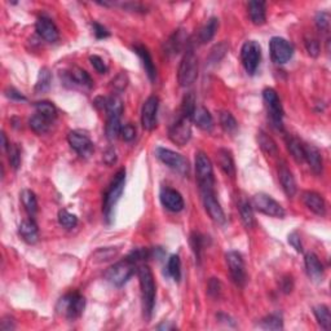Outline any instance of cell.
<instances>
[{"label":"cell","mask_w":331,"mask_h":331,"mask_svg":"<svg viewBox=\"0 0 331 331\" xmlns=\"http://www.w3.org/2000/svg\"><path fill=\"white\" fill-rule=\"evenodd\" d=\"M105 110L106 113H108V118H111V116H114V118H121V114L122 111H123V102H122V100L119 99L118 96H115V94L108 97Z\"/></svg>","instance_id":"cell-36"},{"label":"cell","mask_w":331,"mask_h":331,"mask_svg":"<svg viewBox=\"0 0 331 331\" xmlns=\"http://www.w3.org/2000/svg\"><path fill=\"white\" fill-rule=\"evenodd\" d=\"M36 33L44 39L48 43H55V41L58 40L60 38V34H58L57 26L55 25L52 19L48 18V17H39L38 21H36Z\"/></svg>","instance_id":"cell-18"},{"label":"cell","mask_w":331,"mask_h":331,"mask_svg":"<svg viewBox=\"0 0 331 331\" xmlns=\"http://www.w3.org/2000/svg\"><path fill=\"white\" fill-rule=\"evenodd\" d=\"M216 160H218V164L220 166V169L223 170L224 174H226L230 177L234 176L235 166L230 150L219 149L218 153H216Z\"/></svg>","instance_id":"cell-26"},{"label":"cell","mask_w":331,"mask_h":331,"mask_svg":"<svg viewBox=\"0 0 331 331\" xmlns=\"http://www.w3.org/2000/svg\"><path fill=\"white\" fill-rule=\"evenodd\" d=\"M155 155L158 159L166 166H169L170 169L174 171L179 172L181 175H186L189 172V163L181 154L174 152L171 149H166V148H157Z\"/></svg>","instance_id":"cell-9"},{"label":"cell","mask_w":331,"mask_h":331,"mask_svg":"<svg viewBox=\"0 0 331 331\" xmlns=\"http://www.w3.org/2000/svg\"><path fill=\"white\" fill-rule=\"evenodd\" d=\"M133 51H135L136 55L140 57V60L143 61V66L144 69H145V73L148 74V77H149V79L152 80V82L153 80H155V77H157V70H155L154 64H153L152 56H150L149 51L144 47V45H135V47H133Z\"/></svg>","instance_id":"cell-25"},{"label":"cell","mask_w":331,"mask_h":331,"mask_svg":"<svg viewBox=\"0 0 331 331\" xmlns=\"http://www.w3.org/2000/svg\"><path fill=\"white\" fill-rule=\"evenodd\" d=\"M278 177L285 194H286L289 198H293L296 194V181L295 179H294L293 172L287 169V166L285 164V163H282V164L279 166Z\"/></svg>","instance_id":"cell-20"},{"label":"cell","mask_w":331,"mask_h":331,"mask_svg":"<svg viewBox=\"0 0 331 331\" xmlns=\"http://www.w3.org/2000/svg\"><path fill=\"white\" fill-rule=\"evenodd\" d=\"M208 294H210L212 298H219L221 294V283L218 278H211L210 282H208Z\"/></svg>","instance_id":"cell-56"},{"label":"cell","mask_w":331,"mask_h":331,"mask_svg":"<svg viewBox=\"0 0 331 331\" xmlns=\"http://www.w3.org/2000/svg\"><path fill=\"white\" fill-rule=\"evenodd\" d=\"M257 144H259V147L262 148L263 152L267 153V154L276 155L278 153L276 141L271 136L267 135L264 131H259V133H257Z\"/></svg>","instance_id":"cell-30"},{"label":"cell","mask_w":331,"mask_h":331,"mask_svg":"<svg viewBox=\"0 0 331 331\" xmlns=\"http://www.w3.org/2000/svg\"><path fill=\"white\" fill-rule=\"evenodd\" d=\"M196 96H194L193 92H189L184 96L182 99V105H181V113L184 118H188L192 121V116H193L194 110H196Z\"/></svg>","instance_id":"cell-40"},{"label":"cell","mask_w":331,"mask_h":331,"mask_svg":"<svg viewBox=\"0 0 331 331\" xmlns=\"http://www.w3.org/2000/svg\"><path fill=\"white\" fill-rule=\"evenodd\" d=\"M35 109L36 113L43 115L44 118H47L48 121H52V119H55L56 116H57V109H56V106L50 101L35 102Z\"/></svg>","instance_id":"cell-38"},{"label":"cell","mask_w":331,"mask_h":331,"mask_svg":"<svg viewBox=\"0 0 331 331\" xmlns=\"http://www.w3.org/2000/svg\"><path fill=\"white\" fill-rule=\"evenodd\" d=\"M196 172L201 192L214 191L215 179H214L212 163L203 152H198L196 154Z\"/></svg>","instance_id":"cell-3"},{"label":"cell","mask_w":331,"mask_h":331,"mask_svg":"<svg viewBox=\"0 0 331 331\" xmlns=\"http://www.w3.org/2000/svg\"><path fill=\"white\" fill-rule=\"evenodd\" d=\"M226 264L229 268L230 276H232L233 281L238 285V286H245L246 281H247V274H246V267L245 260H243L242 255L238 251H229L226 254Z\"/></svg>","instance_id":"cell-13"},{"label":"cell","mask_w":331,"mask_h":331,"mask_svg":"<svg viewBox=\"0 0 331 331\" xmlns=\"http://www.w3.org/2000/svg\"><path fill=\"white\" fill-rule=\"evenodd\" d=\"M252 207H255V210L259 211V212L264 214L267 216H271V218H277V219H283L285 218V210L283 207L276 201V199L272 198L271 196L264 193H257L252 197L251 201Z\"/></svg>","instance_id":"cell-8"},{"label":"cell","mask_w":331,"mask_h":331,"mask_svg":"<svg viewBox=\"0 0 331 331\" xmlns=\"http://www.w3.org/2000/svg\"><path fill=\"white\" fill-rule=\"evenodd\" d=\"M197 77H198V58L193 50H188L185 52L179 66L177 80L181 87H189L196 82Z\"/></svg>","instance_id":"cell-4"},{"label":"cell","mask_w":331,"mask_h":331,"mask_svg":"<svg viewBox=\"0 0 331 331\" xmlns=\"http://www.w3.org/2000/svg\"><path fill=\"white\" fill-rule=\"evenodd\" d=\"M92 28H93V34L96 35L97 39H105L110 35L108 29L104 28L102 25H100L99 22H92Z\"/></svg>","instance_id":"cell-58"},{"label":"cell","mask_w":331,"mask_h":331,"mask_svg":"<svg viewBox=\"0 0 331 331\" xmlns=\"http://www.w3.org/2000/svg\"><path fill=\"white\" fill-rule=\"evenodd\" d=\"M191 243L192 247H193V251L196 254L197 259H201V252H202V247H203V242H202V237L201 234L198 233H193L191 237Z\"/></svg>","instance_id":"cell-53"},{"label":"cell","mask_w":331,"mask_h":331,"mask_svg":"<svg viewBox=\"0 0 331 331\" xmlns=\"http://www.w3.org/2000/svg\"><path fill=\"white\" fill-rule=\"evenodd\" d=\"M133 273H135V264L126 257L124 260L115 263L109 268L105 273V278L113 286L122 287L132 277Z\"/></svg>","instance_id":"cell-6"},{"label":"cell","mask_w":331,"mask_h":331,"mask_svg":"<svg viewBox=\"0 0 331 331\" xmlns=\"http://www.w3.org/2000/svg\"><path fill=\"white\" fill-rule=\"evenodd\" d=\"M0 328L4 331H11L16 328V322H14V318L11 317V316H7L2 320V323H0Z\"/></svg>","instance_id":"cell-59"},{"label":"cell","mask_w":331,"mask_h":331,"mask_svg":"<svg viewBox=\"0 0 331 331\" xmlns=\"http://www.w3.org/2000/svg\"><path fill=\"white\" fill-rule=\"evenodd\" d=\"M248 14H250V18H251L254 25H264L265 19H267L264 2H257V0L250 2V3H248Z\"/></svg>","instance_id":"cell-27"},{"label":"cell","mask_w":331,"mask_h":331,"mask_svg":"<svg viewBox=\"0 0 331 331\" xmlns=\"http://www.w3.org/2000/svg\"><path fill=\"white\" fill-rule=\"evenodd\" d=\"M157 328L158 330H172V328H175V326L167 325V323H162V325H158Z\"/></svg>","instance_id":"cell-63"},{"label":"cell","mask_w":331,"mask_h":331,"mask_svg":"<svg viewBox=\"0 0 331 331\" xmlns=\"http://www.w3.org/2000/svg\"><path fill=\"white\" fill-rule=\"evenodd\" d=\"M305 269L306 273H308L309 278L315 282H321L323 278V265L322 263L320 262L318 256L313 252H308L305 255Z\"/></svg>","instance_id":"cell-19"},{"label":"cell","mask_w":331,"mask_h":331,"mask_svg":"<svg viewBox=\"0 0 331 331\" xmlns=\"http://www.w3.org/2000/svg\"><path fill=\"white\" fill-rule=\"evenodd\" d=\"M2 140H3V149L7 150V148L9 147V144H8V141H7V136L4 132H2Z\"/></svg>","instance_id":"cell-64"},{"label":"cell","mask_w":331,"mask_h":331,"mask_svg":"<svg viewBox=\"0 0 331 331\" xmlns=\"http://www.w3.org/2000/svg\"><path fill=\"white\" fill-rule=\"evenodd\" d=\"M263 99L267 104L268 113L271 116V121L277 130H282V119H283V109H282L281 101L273 88H265L263 91Z\"/></svg>","instance_id":"cell-10"},{"label":"cell","mask_w":331,"mask_h":331,"mask_svg":"<svg viewBox=\"0 0 331 331\" xmlns=\"http://www.w3.org/2000/svg\"><path fill=\"white\" fill-rule=\"evenodd\" d=\"M21 201H22L23 207H25V210L28 211L29 215H30L31 218L35 216V214L38 212V201H36V197L35 194H34V192L29 191V189L23 191L22 193H21Z\"/></svg>","instance_id":"cell-35"},{"label":"cell","mask_w":331,"mask_h":331,"mask_svg":"<svg viewBox=\"0 0 331 331\" xmlns=\"http://www.w3.org/2000/svg\"><path fill=\"white\" fill-rule=\"evenodd\" d=\"M219 119H220L221 128H223L226 133H234L235 131H237L238 123L230 111H221L220 115H219Z\"/></svg>","instance_id":"cell-37"},{"label":"cell","mask_w":331,"mask_h":331,"mask_svg":"<svg viewBox=\"0 0 331 331\" xmlns=\"http://www.w3.org/2000/svg\"><path fill=\"white\" fill-rule=\"evenodd\" d=\"M128 82H130V80H128L127 74L124 72H121L113 80H111V87H113V89L116 93H121V92H123L124 89L127 88Z\"/></svg>","instance_id":"cell-46"},{"label":"cell","mask_w":331,"mask_h":331,"mask_svg":"<svg viewBox=\"0 0 331 331\" xmlns=\"http://www.w3.org/2000/svg\"><path fill=\"white\" fill-rule=\"evenodd\" d=\"M293 287H294V282H293V278H291V277L287 276V277H285V278H282L281 289L285 294L291 293V291H293Z\"/></svg>","instance_id":"cell-62"},{"label":"cell","mask_w":331,"mask_h":331,"mask_svg":"<svg viewBox=\"0 0 331 331\" xmlns=\"http://www.w3.org/2000/svg\"><path fill=\"white\" fill-rule=\"evenodd\" d=\"M58 223H60V225L66 228V229H73V228L77 226L78 219L77 216L70 214L69 211L60 210L58 211Z\"/></svg>","instance_id":"cell-44"},{"label":"cell","mask_w":331,"mask_h":331,"mask_svg":"<svg viewBox=\"0 0 331 331\" xmlns=\"http://www.w3.org/2000/svg\"><path fill=\"white\" fill-rule=\"evenodd\" d=\"M159 108V99L157 96H150L144 102L141 109V124L147 131H153L157 127V115Z\"/></svg>","instance_id":"cell-14"},{"label":"cell","mask_w":331,"mask_h":331,"mask_svg":"<svg viewBox=\"0 0 331 331\" xmlns=\"http://www.w3.org/2000/svg\"><path fill=\"white\" fill-rule=\"evenodd\" d=\"M104 162L108 166H113L116 162V153L113 148H108L104 153Z\"/></svg>","instance_id":"cell-60"},{"label":"cell","mask_w":331,"mask_h":331,"mask_svg":"<svg viewBox=\"0 0 331 331\" xmlns=\"http://www.w3.org/2000/svg\"><path fill=\"white\" fill-rule=\"evenodd\" d=\"M303 202L309 210L318 216H325L326 214V203L325 199L316 192H304Z\"/></svg>","instance_id":"cell-21"},{"label":"cell","mask_w":331,"mask_h":331,"mask_svg":"<svg viewBox=\"0 0 331 331\" xmlns=\"http://www.w3.org/2000/svg\"><path fill=\"white\" fill-rule=\"evenodd\" d=\"M260 326L265 330H281V328H283V320H282L281 315L273 313V315H269L263 318Z\"/></svg>","instance_id":"cell-41"},{"label":"cell","mask_w":331,"mask_h":331,"mask_svg":"<svg viewBox=\"0 0 331 331\" xmlns=\"http://www.w3.org/2000/svg\"><path fill=\"white\" fill-rule=\"evenodd\" d=\"M269 52L274 64L283 65L291 60L294 55V47L286 39L274 36L269 41Z\"/></svg>","instance_id":"cell-11"},{"label":"cell","mask_w":331,"mask_h":331,"mask_svg":"<svg viewBox=\"0 0 331 331\" xmlns=\"http://www.w3.org/2000/svg\"><path fill=\"white\" fill-rule=\"evenodd\" d=\"M18 232L19 235L22 237V240L25 241V242H28L29 245H34V243L38 242V225H36L33 219H26V220H23L22 223H21V225H19Z\"/></svg>","instance_id":"cell-24"},{"label":"cell","mask_w":331,"mask_h":331,"mask_svg":"<svg viewBox=\"0 0 331 331\" xmlns=\"http://www.w3.org/2000/svg\"><path fill=\"white\" fill-rule=\"evenodd\" d=\"M167 272L176 282L181 278V260L179 255H172L167 262Z\"/></svg>","instance_id":"cell-42"},{"label":"cell","mask_w":331,"mask_h":331,"mask_svg":"<svg viewBox=\"0 0 331 331\" xmlns=\"http://www.w3.org/2000/svg\"><path fill=\"white\" fill-rule=\"evenodd\" d=\"M313 313L316 316L318 325L325 330H330L331 327V316H330V309L325 304H321L313 308Z\"/></svg>","instance_id":"cell-31"},{"label":"cell","mask_w":331,"mask_h":331,"mask_svg":"<svg viewBox=\"0 0 331 331\" xmlns=\"http://www.w3.org/2000/svg\"><path fill=\"white\" fill-rule=\"evenodd\" d=\"M241 60L246 72L254 75L262 61V47L259 43L255 40L246 41L241 50Z\"/></svg>","instance_id":"cell-7"},{"label":"cell","mask_w":331,"mask_h":331,"mask_svg":"<svg viewBox=\"0 0 331 331\" xmlns=\"http://www.w3.org/2000/svg\"><path fill=\"white\" fill-rule=\"evenodd\" d=\"M186 40L185 38H182V33L181 31H177V33H175L174 35H172V38L170 39L169 41V47L171 48L172 52H179L180 50H181L182 44H184V41Z\"/></svg>","instance_id":"cell-49"},{"label":"cell","mask_w":331,"mask_h":331,"mask_svg":"<svg viewBox=\"0 0 331 331\" xmlns=\"http://www.w3.org/2000/svg\"><path fill=\"white\" fill-rule=\"evenodd\" d=\"M70 75H72L75 84L88 87V88H91V87L93 86V80H92V78L89 77V74L86 70L80 69V67H74V69L72 70V73H70Z\"/></svg>","instance_id":"cell-39"},{"label":"cell","mask_w":331,"mask_h":331,"mask_svg":"<svg viewBox=\"0 0 331 331\" xmlns=\"http://www.w3.org/2000/svg\"><path fill=\"white\" fill-rule=\"evenodd\" d=\"M287 149L296 162H304V144L296 137H290L287 140Z\"/></svg>","instance_id":"cell-34"},{"label":"cell","mask_w":331,"mask_h":331,"mask_svg":"<svg viewBox=\"0 0 331 331\" xmlns=\"http://www.w3.org/2000/svg\"><path fill=\"white\" fill-rule=\"evenodd\" d=\"M51 80H52V75L48 67H41L39 72L38 79H36L35 84V92L38 93H44L51 88Z\"/></svg>","instance_id":"cell-33"},{"label":"cell","mask_w":331,"mask_h":331,"mask_svg":"<svg viewBox=\"0 0 331 331\" xmlns=\"http://www.w3.org/2000/svg\"><path fill=\"white\" fill-rule=\"evenodd\" d=\"M121 131H122L121 118H114V116L108 118L105 132L109 140H115V138H118L119 135H121Z\"/></svg>","instance_id":"cell-43"},{"label":"cell","mask_w":331,"mask_h":331,"mask_svg":"<svg viewBox=\"0 0 331 331\" xmlns=\"http://www.w3.org/2000/svg\"><path fill=\"white\" fill-rule=\"evenodd\" d=\"M116 250H113V248H101L99 251L94 254V257H96V262H106V260H110L111 257L115 256Z\"/></svg>","instance_id":"cell-54"},{"label":"cell","mask_w":331,"mask_h":331,"mask_svg":"<svg viewBox=\"0 0 331 331\" xmlns=\"http://www.w3.org/2000/svg\"><path fill=\"white\" fill-rule=\"evenodd\" d=\"M202 199H203L204 208H206L207 214L219 225H223L225 223V214H224L223 208H221L220 203H219L216 194L214 191L202 192Z\"/></svg>","instance_id":"cell-16"},{"label":"cell","mask_w":331,"mask_h":331,"mask_svg":"<svg viewBox=\"0 0 331 331\" xmlns=\"http://www.w3.org/2000/svg\"><path fill=\"white\" fill-rule=\"evenodd\" d=\"M138 279H140L141 298H143L144 317L149 320L153 315L155 305V282L152 271L148 265H141L137 269Z\"/></svg>","instance_id":"cell-1"},{"label":"cell","mask_w":331,"mask_h":331,"mask_svg":"<svg viewBox=\"0 0 331 331\" xmlns=\"http://www.w3.org/2000/svg\"><path fill=\"white\" fill-rule=\"evenodd\" d=\"M289 243L295 248L298 252L303 251V245H301L300 235L298 234V232H293L289 234Z\"/></svg>","instance_id":"cell-57"},{"label":"cell","mask_w":331,"mask_h":331,"mask_svg":"<svg viewBox=\"0 0 331 331\" xmlns=\"http://www.w3.org/2000/svg\"><path fill=\"white\" fill-rule=\"evenodd\" d=\"M238 211H240L241 220H242L243 225H245L247 229H251L255 224L252 204L248 201H246V199H241V201L238 202Z\"/></svg>","instance_id":"cell-28"},{"label":"cell","mask_w":331,"mask_h":331,"mask_svg":"<svg viewBox=\"0 0 331 331\" xmlns=\"http://www.w3.org/2000/svg\"><path fill=\"white\" fill-rule=\"evenodd\" d=\"M316 25L322 33H327L330 29V13L328 12H318L316 16Z\"/></svg>","instance_id":"cell-48"},{"label":"cell","mask_w":331,"mask_h":331,"mask_svg":"<svg viewBox=\"0 0 331 331\" xmlns=\"http://www.w3.org/2000/svg\"><path fill=\"white\" fill-rule=\"evenodd\" d=\"M121 137L123 138L124 141H127V143L135 140V137H136V127H135V126H133V124H131V123L124 124L123 127H122V131H121Z\"/></svg>","instance_id":"cell-50"},{"label":"cell","mask_w":331,"mask_h":331,"mask_svg":"<svg viewBox=\"0 0 331 331\" xmlns=\"http://www.w3.org/2000/svg\"><path fill=\"white\" fill-rule=\"evenodd\" d=\"M124 185H126V170L122 169L115 174L110 186H109L108 192H106L105 198H104L102 211H104V216H105L108 223H110L111 221L114 207H115V204L118 203L119 198H121L122 193H123Z\"/></svg>","instance_id":"cell-2"},{"label":"cell","mask_w":331,"mask_h":331,"mask_svg":"<svg viewBox=\"0 0 331 331\" xmlns=\"http://www.w3.org/2000/svg\"><path fill=\"white\" fill-rule=\"evenodd\" d=\"M219 29V19L216 17H212L206 22V25L201 29L198 34V40L201 44H204L207 41H210L211 39L215 36L216 31Z\"/></svg>","instance_id":"cell-29"},{"label":"cell","mask_w":331,"mask_h":331,"mask_svg":"<svg viewBox=\"0 0 331 331\" xmlns=\"http://www.w3.org/2000/svg\"><path fill=\"white\" fill-rule=\"evenodd\" d=\"M226 51H228V45H226L225 43H220V44L216 45L215 48H212L210 55V60L212 61V62H218V61H220V58L225 55Z\"/></svg>","instance_id":"cell-55"},{"label":"cell","mask_w":331,"mask_h":331,"mask_svg":"<svg viewBox=\"0 0 331 331\" xmlns=\"http://www.w3.org/2000/svg\"><path fill=\"white\" fill-rule=\"evenodd\" d=\"M159 198L163 206L169 211H172V212H180V211L184 208V199H182V196L179 192L175 191V189L164 186V188L160 189Z\"/></svg>","instance_id":"cell-17"},{"label":"cell","mask_w":331,"mask_h":331,"mask_svg":"<svg viewBox=\"0 0 331 331\" xmlns=\"http://www.w3.org/2000/svg\"><path fill=\"white\" fill-rule=\"evenodd\" d=\"M50 122L47 118H44L43 115L36 113L35 115H33L29 121V126H30L31 130L34 131L38 135H43V133L48 132L50 131Z\"/></svg>","instance_id":"cell-32"},{"label":"cell","mask_w":331,"mask_h":331,"mask_svg":"<svg viewBox=\"0 0 331 331\" xmlns=\"http://www.w3.org/2000/svg\"><path fill=\"white\" fill-rule=\"evenodd\" d=\"M6 96L11 100H16V101H26V97L22 93H19L17 89L8 88L6 91Z\"/></svg>","instance_id":"cell-61"},{"label":"cell","mask_w":331,"mask_h":331,"mask_svg":"<svg viewBox=\"0 0 331 331\" xmlns=\"http://www.w3.org/2000/svg\"><path fill=\"white\" fill-rule=\"evenodd\" d=\"M192 122L196 124L197 127L201 128L202 131H207L210 132L214 128V118L210 114V111L206 108L201 106V108H196L193 116H192Z\"/></svg>","instance_id":"cell-23"},{"label":"cell","mask_w":331,"mask_h":331,"mask_svg":"<svg viewBox=\"0 0 331 331\" xmlns=\"http://www.w3.org/2000/svg\"><path fill=\"white\" fill-rule=\"evenodd\" d=\"M305 48L309 56L317 57L320 55V41L315 38H309L305 40Z\"/></svg>","instance_id":"cell-51"},{"label":"cell","mask_w":331,"mask_h":331,"mask_svg":"<svg viewBox=\"0 0 331 331\" xmlns=\"http://www.w3.org/2000/svg\"><path fill=\"white\" fill-rule=\"evenodd\" d=\"M89 62H91V65L93 66V69L96 70L97 73H100V74H105V73L108 72V66H106V64L100 56H91V57H89Z\"/></svg>","instance_id":"cell-52"},{"label":"cell","mask_w":331,"mask_h":331,"mask_svg":"<svg viewBox=\"0 0 331 331\" xmlns=\"http://www.w3.org/2000/svg\"><path fill=\"white\" fill-rule=\"evenodd\" d=\"M304 160L309 164V169L315 174L320 175L323 169V160L321 152L313 145H304Z\"/></svg>","instance_id":"cell-22"},{"label":"cell","mask_w":331,"mask_h":331,"mask_svg":"<svg viewBox=\"0 0 331 331\" xmlns=\"http://www.w3.org/2000/svg\"><path fill=\"white\" fill-rule=\"evenodd\" d=\"M7 152H8L9 163H11V166L14 170H17L19 167V164H21V152H19V148L17 147L16 144L9 143Z\"/></svg>","instance_id":"cell-45"},{"label":"cell","mask_w":331,"mask_h":331,"mask_svg":"<svg viewBox=\"0 0 331 331\" xmlns=\"http://www.w3.org/2000/svg\"><path fill=\"white\" fill-rule=\"evenodd\" d=\"M191 122V119L184 118L181 115L175 123H172L169 131V137L175 145L184 147V145H186L189 143V140L192 137Z\"/></svg>","instance_id":"cell-12"},{"label":"cell","mask_w":331,"mask_h":331,"mask_svg":"<svg viewBox=\"0 0 331 331\" xmlns=\"http://www.w3.org/2000/svg\"><path fill=\"white\" fill-rule=\"evenodd\" d=\"M86 299L78 293L67 294L64 298H61L57 303L58 313L64 315L67 320H77L84 311Z\"/></svg>","instance_id":"cell-5"},{"label":"cell","mask_w":331,"mask_h":331,"mask_svg":"<svg viewBox=\"0 0 331 331\" xmlns=\"http://www.w3.org/2000/svg\"><path fill=\"white\" fill-rule=\"evenodd\" d=\"M150 255H152V252H150L148 248H136V250H133V251L128 255L127 259L136 265L137 263L147 260L148 257H150Z\"/></svg>","instance_id":"cell-47"},{"label":"cell","mask_w":331,"mask_h":331,"mask_svg":"<svg viewBox=\"0 0 331 331\" xmlns=\"http://www.w3.org/2000/svg\"><path fill=\"white\" fill-rule=\"evenodd\" d=\"M67 141H69L72 149H74L82 158H89L93 154V143L91 138L84 133L79 131H72L67 135Z\"/></svg>","instance_id":"cell-15"}]
</instances>
